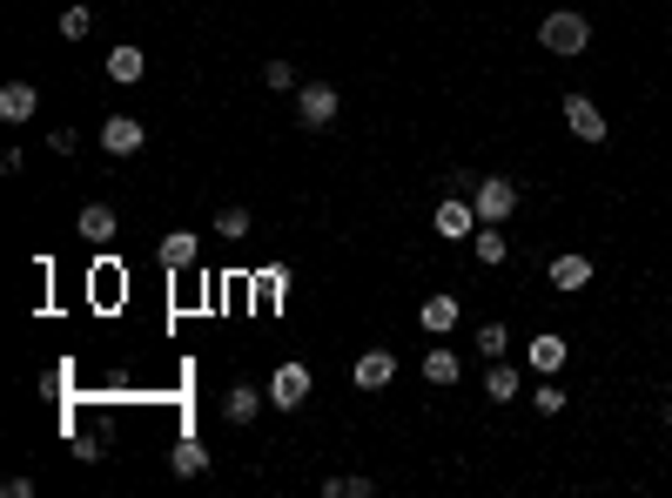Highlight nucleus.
<instances>
[{
  "instance_id": "obj_1",
  "label": "nucleus",
  "mask_w": 672,
  "mask_h": 498,
  "mask_svg": "<svg viewBox=\"0 0 672 498\" xmlns=\"http://www.w3.org/2000/svg\"><path fill=\"white\" fill-rule=\"evenodd\" d=\"M538 48H545V54H565V61H578V54L591 48V21H585L578 8H551V14L538 21Z\"/></svg>"
},
{
  "instance_id": "obj_2",
  "label": "nucleus",
  "mask_w": 672,
  "mask_h": 498,
  "mask_svg": "<svg viewBox=\"0 0 672 498\" xmlns=\"http://www.w3.org/2000/svg\"><path fill=\"white\" fill-rule=\"evenodd\" d=\"M518 203H525V189L511 175H478V182H471V209H478V222H511Z\"/></svg>"
},
{
  "instance_id": "obj_3",
  "label": "nucleus",
  "mask_w": 672,
  "mask_h": 498,
  "mask_svg": "<svg viewBox=\"0 0 672 498\" xmlns=\"http://www.w3.org/2000/svg\"><path fill=\"white\" fill-rule=\"evenodd\" d=\"M309 391H316V377H309V364H276L269 371V411H303L309 404Z\"/></svg>"
},
{
  "instance_id": "obj_4",
  "label": "nucleus",
  "mask_w": 672,
  "mask_h": 498,
  "mask_svg": "<svg viewBox=\"0 0 672 498\" xmlns=\"http://www.w3.org/2000/svg\"><path fill=\"white\" fill-rule=\"evenodd\" d=\"M337 108H343V95H337L330 82H303V88H296V114H303V129H316V135L337 122Z\"/></svg>"
},
{
  "instance_id": "obj_5",
  "label": "nucleus",
  "mask_w": 672,
  "mask_h": 498,
  "mask_svg": "<svg viewBox=\"0 0 672 498\" xmlns=\"http://www.w3.org/2000/svg\"><path fill=\"white\" fill-rule=\"evenodd\" d=\"M430 229H438L444 243H471V236H478V209H471V196H444L438 209H430Z\"/></svg>"
},
{
  "instance_id": "obj_6",
  "label": "nucleus",
  "mask_w": 672,
  "mask_h": 498,
  "mask_svg": "<svg viewBox=\"0 0 672 498\" xmlns=\"http://www.w3.org/2000/svg\"><path fill=\"white\" fill-rule=\"evenodd\" d=\"M565 364H572V343H565L559 330H538V337L525 343V371H532V377H559Z\"/></svg>"
},
{
  "instance_id": "obj_7",
  "label": "nucleus",
  "mask_w": 672,
  "mask_h": 498,
  "mask_svg": "<svg viewBox=\"0 0 672 498\" xmlns=\"http://www.w3.org/2000/svg\"><path fill=\"white\" fill-rule=\"evenodd\" d=\"M565 129H572L585 148H599V142L612 135V129H606V114H599V101H591V95H578V88L565 95Z\"/></svg>"
},
{
  "instance_id": "obj_8",
  "label": "nucleus",
  "mask_w": 672,
  "mask_h": 498,
  "mask_svg": "<svg viewBox=\"0 0 672 498\" xmlns=\"http://www.w3.org/2000/svg\"><path fill=\"white\" fill-rule=\"evenodd\" d=\"M350 385H357V391H390V385H398V351H383V343L364 351L357 364H350Z\"/></svg>"
},
{
  "instance_id": "obj_9",
  "label": "nucleus",
  "mask_w": 672,
  "mask_h": 498,
  "mask_svg": "<svg viewBox=\"0 0 672 498\" xmlns=\"http://www.w3.org/2000/svg\"><path fill=\"white\" fill-rule=\"evenodd\" d=\"M95 142L108 148V156H135V148L148 142V122L142 114H108V122L95 129Z\"/></svg>"
},
{
  "instance_id": "obj_10",
  "label": "nucleus",
  "mask_w": 672,
  "mask_h": 498,
  "mask_svg": "<svg viewBox=\"0 0 672 498\" xmlns=\"http://www.w3.org/2000/svg\"><path fill=\"white\" fill-rule=\"evenodd\" d=\"M74 236H82V243H95V250H108L114 236H122V216H114L108 203H88L82 216H74Z\"/></svg>"
},
{
  "instance_id": "obj_11",
  "label": "nucleus",
  "mask_w": 672,
  "mask_h": 498,
  "mask_svg": "<svg viewBox=\"0 0 672 498\" xmlns=\"http://www.w3.org/2000/svg\"><path fill=\"white\" fill-rule=\"evenodd\" d=\"M545 277H551V290H565V296H578L591 277H599V270H591V256H578V250H565V256H551L545 263Z\"/></svg>"
},
{
  "instance_id": "obj_12",
  "label": "nucleus",
  "mask_w": 672,
  "mask_h": 498,
  "mask_svg": "<svg viewBox=\"0 0 672 498\" xmlns=\"http://www.w3.org/2000/svg\"><path fill=\"white\" fill-rule=\"evenodd\" d=\"M457 317H464V311H457V296H451V290H430V296L417 303V330H424V337L457 330Z\"/></svg>"
},
{
  "instance_id": "obj_13",
  "label": "nucleus",
  "mask_w": 672,
  "mask_h": 498,
  "mask_svg": "<svg viewBox=\"0 0 672 498\" xmlns=\"http://www.w3.org/2000/svg\"><path fill=\"white\" fill-rule=\"evenodd\" d=\"M262 404H269V385H262V391H256V385H235V391L222 398V417H229L235 432H249L256 417H262Z\"/></svg>"
},
{
  "instance_id": "obj_14",
  "label": "nucleus",
  "mask_w": 672,
  "mask_h": 498,
  "mask_svg": "<svg viewBox=\"0 0 672 498\" xmlns=\"http://www.w3.org/2000/svg\"><path fill=\"white\" fill-rule=\"evenodd\" d=\"M34 114H41V88H34V82H8V88H0V122H34Z\"/></svg>"
},
{
  "instance_id": "obj_15",
  "label": "nucleus",
  "mask_w": 672,
  "mask_h": 498,
  "mask_svg": "<svg viewBox=\"0 0 672 498\" xmlns=\"http://www.w3.org/2000/svg\"><path fill=\"white\" fill-rule=\"evenodd\" d=\"M108 82H114V88H142V82H148V54H142L135 41H122V48L108 54Z\"/></svg>"
},
{
  "instance_id": "obj_16",
  "label": "nucleus",
  "mask_w": 672,
  "mask_h": 498,
  "mask_svg": "<svg viewBox=\"0 0 672 498\" xmlns=\"http://www.w3.org/2000/svg\"><path fill=\"white\" fill-rule=\"evenodd\" d=\"M155 256H162L169 270H188V263H203V236H195V229H169V236L155 243Z\"/></svg>"
},
{
  "instance_id": "obj_17",
  "label": "nucleus",
  "mask_w": 672,
  "mask_h": 498,
  "mask_svg": "<svg viewBox=\"0 0 672 498\" xmlns=\"http://www.w3.org/2000/svg\"><path fill=\"white\" fill-rule=\"evenodd\" d=\"M457 377H464V357H457V351H444V343H430V351H424V385L451 391Z\"/></svg>"
},
{
  "instance_id": "obj_18",
  "label": "nucleus",
  "mask_w": 672,
  "mask_h": 498,
  "mask_svg": "<svg viewBox=\"0 0 672 498\" xmlns=\"http://www.w3.org/2000/svg\"><path fill=\"white\" fill-rule=\"evenodd\" d=\"M518 391H525V371L511 364V357H498V364L485 371V398H491V404H511Z\"/></svg>"
},
{
  "instance_id": "obj_19",
  "label": "nucleus",
  "mask_w": 672,
  "mask_h": 498,
  "mask_svg": "<svg viewBox=\"0 0 672 498\" xmlns=\"http://www.w3.org/2000/svg\"><path fill=\"white\" fill-rule=\"evenodd\" d=\"M471 256H478L485 270H498V263L511 256V243H504V222H478V236H471Z\"/></svg>"
},
{
  "instance_id": "obj_20",
  "label": "nucleus",
  "mask_w": 672,
  "mask_h": 498,
  "mask_svg": "<svg viewBox=\"0 0 672 498\" xmlns=\"http://www.w3.org/2000/svg\"><path fill=\"white\" fill-rule=\"evenodd\" d=\"M471 351H478L485 364H498V357H511V330L491 317V324H478V330H471Z\"/></svg>"
},
{
  "instance_id": "obj_21",
  "label": "nucleus",
  "mask_w": 672,
  "mask_h": 498,
  "mask_svg": "<svg viewBox=\"0 0 672 498\" xmlns=\"http://www.w3.org/2000/svg\"><path fill=\"white\" fill-rule=\"evenodd\" d=\"M565 404H572V391L559 385V377H538V385H532V411H538V417H559Z\"/></svg>"
},
{
  "instance_id": "obj_22",
  "label": "nucleus",
  "mask_w": 672,
  "mask_h": 498,
  "mask_svg": "<svg viewBox=\"0 0 672 498\" xmlns=\"http://www.w3.org/2000/svg\"><path fill=\"white\" fill-rule=\"evenodd\" d=\"M169 465H175V478H203V472H209V451L195 445V438H182V445L169 451Z\"/></svg>"
},
{
  "instance_id": "obj_23",
  "label": "nucleus",
  "mask_w": 672,
  "mask_h": 498,
  "mask_svg": "<svg viewBox=\"0 0 672 498\" xmlns=\"http://www.w3.org/2000/svg\"><path fill=\"white\" fill-rule=\"evenodd\" d=\"M88 296L101 303V311H114V303H122V270H114V263H101V270L88 277Z\"/></svg>"
},
{
  "instance_id": "obj_24",
  "label": "nucleus",
  "mask_w": 672,
  "mask_h": 498,
  "mask_svg": "<svg viewBox=\"0 0 672 498\" xmlns=\"http://www.w3.org/2000/svg\"><path fill=\"white\" fill-rule=\"evenodd\" d=\"M262 88H276V95H296V88H303L296 61H262Z\"/></svg>"
},
{
  "instance_id": "obj_25",
  "label": "nucleus",
  "mask_w": 672,
  "mask_h": 498,
  "mask_svg": "<svg viewBox=\"0 0 672 498\" xmlns=\"http://www.w3.org/2000/svg\"><path fill=\"white\" fill-rule=\"evenodd\" d=\"M54 27L68 34V41H88V34H95V8H82V0H74V8H61Z\"/></svg>"
},
{
  "instance_id": "obj_26",
  "label": "nucleus",
  "mask_w": 672,
  "mask_h": 498,
  "mask_svg": "<svg viewBox=\"0 0 672 498\" xmlns=\"http://www.w3.org/2000/svg\"><path fill=\"white\" fill-rule=\"evenodd\" d=\"M216 236H222V243H243V236H249V209H243V203H229V209L216 216Z\"/></svg>"
},
{
  "instance_id": "obj_27",
  "label": "nucleus",
  "mask_w": 672,
  "mask_h": 498,
  "mask_svg": "<svg viewBox=\"0 0 672 498\" xmlns=\"http://www.w3.org/2000/svg\"><path fill=\"white\" fill-rule=\"evenodd\" d=\"M48 148H54V156H74V148H82V135H74V129H48Z\"/></svg>"
},
{
  "instance_id": "obj_28",
  "label": "nucleus",
  "mask_w": 672,
  "mask_h": 498,
  "mask_svg": "<svg viewBox=\"0 0 672 498\" xmlns=\"http://www.w3.org/2000/svg\"><path fill=\"white\" fill-rule=\"evenodd\" d=\"M665 432H672V404H665Z\"/></svg>"
}]
</instances>
